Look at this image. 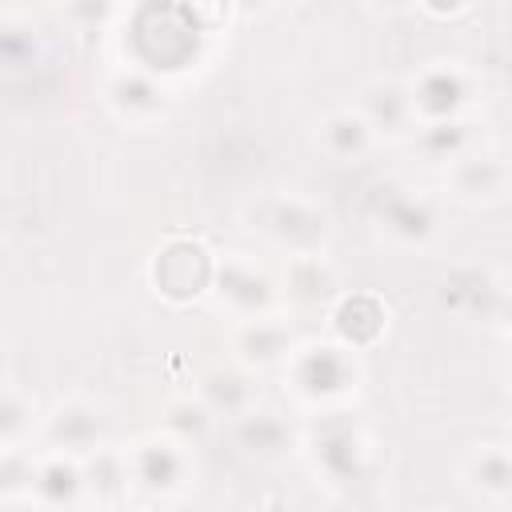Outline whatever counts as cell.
Here are the masks:
<instances>
[{
	"mask_svg": "<svg viewBox=\"0 0 512 512\" xmlns=\"http://www.w3.org/2000/svg\"><path fill=\"white\" fill-rule=\"evenodd\" d=\"M212 292L220 300V308H228L236 320H252V316H264L276 300V280L268 276L264 264H256L252 256H224L216 264V276H212Z\"/></svg>",
	"mask_w": 512,
	"mask_h": 512,
	"instance_id": "277c9868",
	"label": "cell"
},
{
	"mask_svg": "<svg viewBox=\"0 0 512 512\" xmlns=\"http://www.w3.org/2000/svg\"><path fill=\"white\" fill-rule=\"evenodd\" d=\"M448 188L468 204H496L512 192V164L504 156L476 148L448 164Z\"/></svg>",
	"mask_w": 512,
	"mask_h": 512,
	"instance_id": "9c48e42d",
	"label": "cell"
},
{
	"mask_svg": "<svg viewBox=\"0 0 512 512\" xmlns=\"http://www.w3.org/2000/svg\"><path fill=\"white\" fill-rule=\"evenodd\" d=\"M80 460L84 456L56 452V448H48L44 456L28 460V496L36 504H48V508L80 504L84 500V484H88V472H84Z\"/></svg>",
	"mask_w": 512,
	"mask_h": 512,
	"instance_id": "52a82bcc",
	"label": "cell"
},
{
	"mask_svg": "<svg viewBox=\"0 0 512 512\" xmlns=\"http://www.w3.org/2000/svg\"><path fill=\"white\" fill-rule=\"evenodd\" d=\"M100 408L88 400H64L56 404V412L44 420V440L56 452H72V456H88L100 448Z\"/></svg>",
	"mask_w": 512,
	"mask_h": 512,
	"instance_id": "8fae6325",
	"label": "cell"
},
{
	"mask_svg": "<svg viewBox=\"0 0 512 512\" xmlns=\"http://www.w3.org/2000/svg\"><path fill=\"white\" fill-rule=\"evenodd\" d=\"M364 456H368V448H364L360 432L344 420L328 424L316 440V468H324L332 480H356L364 468Z\"/></svg>",
	"mask_w": 512,
	"mask_h": 512,
	"instance_id": "2e32d148",
	"label": "cell"
},
{
	"mask_svg": "<svg viewBox=\"0 0 512 512\" xmlns=\"http://www.w3.org/2000/svg\"><path fill=\"white\" fill-rule=\"evenodd\" d=\"M252 228L288 256L320 252L328 240V212L304 196H272L252 212Z\"/></svg>",
	"mask_w": 512,
	"mask_h": 512,
	"instance_id": "7a4b0ae2",
	"label": "cell"
},
{
	"mask_svg": "<svg viewBox=\"0 0 512 512\" xmlns=\"http://www.w3.org/2000/svg\"><path fill=\"white\" fill-rule=\"evenodd\" d=\"M160 256H168V260L176 264V272L156 268V288H160L164 296L184 300V296H200L204 288H212L216 268L208 264V256H204L200 244H172V248H164Z\"/></svg>",
	"mask_w": 512,
	"mask_h": 512,
	"instance_id": "9a60e30c",
	"label": "cell"
},
{
	"mask_svg": "<svg viewBox=\"0 0 512 512\" xmlns=\"http://www.w3.org/2000/svg\"><path fill=\"white\" fill-rule=\"evenodd\" d=\"M232 348H236V360L248 372H264V368L288 364V356L296 352V336L284 320L264 312V316H252V320H236Z\"/></svg>",
	"mask_w": 512,
	"mask_h": 512,
	"instance_id": "ba28073f",
	"label": "cell"
},
{
	"mask_svg": "<svg viewBox=\"0 0 512 512\" xmlns=\"http://www.w3.org/2000/svg\"><path fill=\"white\" fill-rule=\"evenodd\" d=\"M416 144H420V152L428 160L452 164V160H460V156H468V152L480 148V128L472 120H464V116L436 120V124H420L416 128Z\"/></svg>",
	"mask_w": 512,
	"mask_h": 512,
	"instance_id": "d6986e66",
	"label": "cell"
},
{
	"mask_svg": "<svg viewBox=\"0 0 512 512\" xmlns=\"http://www.w3.org/2000/svg\"><path fill=\"white\" fill-rule=\"evenodd\" d=\"M464 476H468V484H472L480 496H488V500L508 496V492H512V448L484 444V448L468 460Z\"/></svg>",
	"mask_w": 512,
	"mask_h": 512,
	"instance_id": "44dd1931",
	"label": "cell"
},
{
	"mask_svg": "<svg viewBox=\"0 0 512 512\" xmlns=\"http://www.w3.org/2000/svg\"><path fill=\"white\" fill-rule=\"evenodd\" d=\"M496 320H504V328H512V288H500V300H496Z\"/></svg>",
	"mask_w": 512,
	"mask_h": 512,
	"instance_id": "484cf974",
	"label": "cell"
},
{
	"mask_svg": "<svg viewBox=\"0 0 512 512\" xmlns=\"http://www.w3.org/2000/svg\"><path fill=\"white\" fill-rule=\"evenodd\" d=\"M236 424V444L252 456H280L288 444H292V428L280 412H268V408H248L244 416L232 420Z\"/></svg>",
	"mask_w": 512,
	"mask_h": 512,
	"instance_id": "ffe728a7",
	"label": "cell"
},
{
	"mask_svg": "<svg viewBox=\"0 0 512 512\" xmlns=\"http://www.w3.org/2000/svg\"><path fill=\"white\" fill-rule=\"evenodd\" d=\"M284 296L304 304V308H320L336 296V268L320 256V252H300L288 256L284 268Z\"/></svg>",
	"mask_w": 512,
	"mask_h": 512,
	"instance_id": "5bb4252c",
	"label": "cell"
},
{
	"mask_svg": "<svg viewBox=\"0 0 512 512\" xmlns=\"http://www.w3.org/2000/svg\"><path fill=\"white\" fill-rule=\"evenodd\" d=\"M232 4H240V8H264L268 0H232Z\"/></svg>",
	"mask_w": 512,
	"mask_h": 512,
	"instance_id": "83f0119b",
	"label": "cell"
},
{
	"mask_svg": "<svg viewBox=\"0 0 512 512\" xmlns=\"http://www.w3.org/2000/svg\"><path fill=\"white\" fill-rule=\"evenodd\" d=\"M408 92H412V108H416V120L420 124H436V120H456L468 112V104L476 100V84L468 76V68H460L456 60H432L424 64L412 80H408Z\"/></svg>",
	"mask_w": 512,
	"mask_h": 512,
	"instance_id": "3957f363",
	"label": "cell"
},
{
	"mask_svg": "<svg viewBox=\"0 0 512 512\" xmlns=\"http://www.w3.org/2000/svg\"><path fill=\"white\" fill-rule=\"evenodd\" d=\"M164 416H168V420H164V428H168L172 436H180L184 444H196V440L208 432V424H212V416H216V412H212L200 396H196V400H192V396H184V400H172Z\"/></svg>",
	"mask_w": 512,
	"mask_h": 512,
	"instance_id": "7402d4cb",
	"label": "cell"
},
{
	"mask_svg": "<svg viewBox=\"0 0 512 512\" xmlns=\"http://www.w3.org/2000/svg\"><path fill=\"white\" fill-rule=\"evenodd\" d=\"M104 100L128 124H148L164 112V88L148 72H136V68L112 72L108 84H104Z\"/></svg>",
	"mask_w": 512,
	"mask_h": 512,
	"instance_id": "7c38bea8",
	"label": "cell"
},
{
	"mask_svg": "<svg viewBox=\"0 0 512 512\" xmlns=\"http://www.w3.org/2000/svg\"><path fill=\"white\" fill-rule=\"evenodd\" d=\"M316 144H320L332 160L352 164V160H364V156L376 148V132H372V124L364 120L360 108H336V112H328V116L320 120Z\"/></svg>",
	"mask_w": 512,
	"mask_h": 512,
	"instance_id": "4fadbf2b",
	"label": "cell"
},
{
	"mask_svg": "<svg viewBox=\"0 0 512 512\" xmlns=\"http://www.w3.org/2000/svg\"><path fill=\"white\" fill-rule=\"evenodd\" d=\"M508 372H512V356H508Z\"/></svg>",
	"mask_w": 512,
	"mask_h": 512,
	"instance_id": "f1b7e54d",
	"label": "cell"
},
{
	"mask_svg": "<svg viewBox=\"0 0 512 512\" xmlns=\"http://www.w3.org/2000/svg\"><path fill=\"white\" fill-rule=\"evenodd\" d=\"M420 8H428V12H436V16H452V12H460L468 0H416Z\"/></svg>",
	"mask_w": 512,
	"mask_h": 512,
	"instance_id": "d4e9b609",
	"label": "cell"
},
{
	"mask_svg": "<svg viewBox=\"0 0 512 512\" xmlns=\"http://www.w3.org/2000/svg\"><path fill=\"white\" fill-rule=\"evenodd\" d=\"M376 220H380L384 236L396 240V244H404V248H424L440 232L436 204L428 196L408 192V188H380Z\"/></svg>",
	"mask_w": 512,
	"mask_h": 512,
	"instance_id": "8992f818",
	"label": "cell"
},
{
	"mask_svg": "<svg viewBox=\"0 0 512 512\" xmlns=\"http://www.w3.org/2000/svg\"><path fill=\"white\" fill-rule=\"evenodd\" d=\"M376 8H384V12H400V8H412L416 0H372Z\"/></svg>",
	"mask_w": 512,
	"mask_h": 512,
	"instance_id": "4316f807",
	"label": "cell"
},
{
	"mask_svg": "<svg viewBox=\"0 0 512 512\" xmlns=\"http://www.w3.org/2000/svg\"><path fill=\"white\" fill-rule=\"evenodd\" d=\"M440 296L452 312H464V316H492L496 312V300H500V284L480 272V268H456L452 276H444L440 284Z\"/></svg>",
	"mask_w": 512,
	"mask_h": 512,
	"instance_id": "ac0fdd59",
	"label": "cell"
},
{
	"mask_svg": "<svg viewBox=\"0 0 512 512\" xmlns=\"http://www.w3.org/2000/svg\"><path fill=\"white\" fill-rule=\"evenodd\" d=\"M128 456V476H132V488L140 492H156V496H168L176 488H184L188 480V444L180 436H148L140 440L136 448L124 452Z\"/></svg>",
	"mask_w": 512,
	"mask_h": 512,
	"instance_id": "5b68a950",
	"label": "cell"
},
{
	"mask_svg": "<svg viewBox=\"0 0 512 512\" xmlns=\"http://www.w3.org/2000/svg\"><path fill=\"white\" fill-rule=\"evenodd\" d=\"M32 416V396H24L16 384L4 388V404H0V424H4V448L16 452V440H20V428L28 424Z\"/></svg>",
	"mask_w": 512,
	"mask_h": 512,
	"instance_id": "cb8c5ba5",
	"label": "cell"
},
{
	"mask_svg": "<svg viewBox=\"0 0 512 512\" xmlns=\"http://www.w3.org/2000/svg\"><path fill=\"white\" fill-rule=\"evenodd\" d=\"M360 112L372 124L376 140H404V136H416V128H420L412 92L400 80H372L360 96Z\"/></svg>",
	"mask_w": 512,
	"mask_h": 512,
	"instance_id": "30bf717a",
	"label": "cell"
},
{
	"mask_svg": "<svg viewBox=\"0 0 512 512\" xmlns=\"http://www.w3.org/2000/svg\"><path fill=\"white\" fill-rule=\"evenodd\" d=\"M60 16L76 32H96L116 16V0H60Z\"/></svg>",
	"mask_w": 512,
	"mask_h": 512,
	"instance_id": "603a6c76",
	"label": "cell"
},
{
	"mask_svg": "<svg viewBox=\"0 0 512 512\" xmlns=\"http://www.w3.org/2000/svg\"><path fill=\"white\" fill-rule=\"evenodd\" d=\"M356 360L348 344H296L284 364V384L300 404H336L356 392Z\"/></svg>",
	"mask_w": 512,
	"mask_h": 512,
	"instance_id": "6da1fadb",
	"label": "cell"
},
{
	"mask_svg": "<svg viewBox=\"0 0 512 512\" xmlns=\"http://www.w3.org/2000/svg\"><path fill=\"white\" fill-rule=\"evenodd\" d=\"M200 400L216 412V416H244L248 408H256V384L252 376L240 368H212L204 380H200Z\"/></svg>",
	"mask_w": 512,
	"mask_h": 512,
	"instance_id": "e0dca14e",
	"label": "cell"
}]
</instances>
